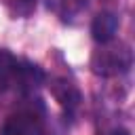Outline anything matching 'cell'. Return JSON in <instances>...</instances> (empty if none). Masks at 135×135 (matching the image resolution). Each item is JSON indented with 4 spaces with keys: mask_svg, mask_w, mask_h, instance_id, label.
I'll use <instances>...</instances> for the list:
<instances>
[{
    "mask_svg": "<svg viewBox=\"0 0 135 135\" xmlns=\"http://www.w3.org/2000/svg\"><path fill=\"white\" fill-rule=\"evenodd\" d=\"M42 72L21 59H15L11 53L0 51V101L23 97L42 82Z\"/></svg>",
    "mask_w": 135,
    "mask_h": 135,
    "instance_id": "cell-1",
    "label": "cell"
},
{
    "mask_svg": "<svg viewBox=\"0 0 135 135\" xmlns=\"http://www.w3.org/2000/svg\"><path fill=\"white\" fill-rule=\"evenodd\" d=\"M133 63V55H131V49L129 44L124 42H108V44H101L93 57H91V68L97 76H118V74H124L129 72Z\"/></svg>",
    "mask_w": 135,
    "mask_h": 135,
    "instance_id": "cell-2",
    "label": "cell"
},
{
    "mask_svg": "<svg viewBox=\"0 0 135 135\" xmlns=\"http://www.w3.org/2000/svg\"><path fill=\"white\" fill-rule=\"evenodd\" d=\"M0 135H44V122L34 110H19L6 118Z\"/></svg>",
    "mask_w": 135,
    "mask_h": 135,
    "instance_id": "cell-3",
    "label": "cell"
},
{
    "mask_svg": "<svg viewBox=\"0 0 135 135\" xmlns=\"http://www.w3.org/2000/svg\"><path fill=\"white\" fill-rule=\"evenodd\" d=\"M116 30H118V17L114 13H108V11L99 13L91 23V36L97 44L112 42L116 36Z\"/></svg>",
    "mask_w": 135,
    "mask_h": 135,
    "instance_id": "cell-4",
    "label": "cell"
},
{
    "mask_svg": "<svg viewBox=\"0 0 135 135\" xmlns=\"http://www.w3.org/2000/svg\"><path fill=\"white\" fill-rule=\"evenodd\" d=\"M51 91L55 95V99L59 101V105L65 110V112H74L78 108V101H80V95L76 91V86L68 80H55L51 84Z\"/></svg>",
    "mask_w": 135,
    "mask_h": 135,
    "instance_id": "cell-5",
    "label": "cell"
},
{
    "mask_svg": "<svg viewBox=\"0 0 135 135\" xmlns=\"http://www.w3.org/2000/svg\"><path fill=\"white\" fill-rule=\"evenodd\" d=\"M11 8L15 15L19 17H27L34 8H36V0H13L11 2Z\"/></svg>",
    "mask_w": 135,
    "mask_h": 135,
    "instance_id": "cell-6",
    "label": "cell"
},
{
    "mask_svg": "<svg viewBox=\"0 0 135 135\" xmlns=\"http://www.w3.org/2000/svg\"><path fill=\"white\" fill-rule=\"evenodd\" d=\"M112 135H131V133H129L127 129H116V131H114Z\"/></svg>",
    "mask_w": 135,
    "mask_h": 135,
    "instance_id": "cell-7",
    "label": "cell"
}]
</instances>
